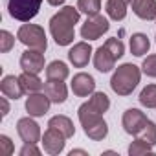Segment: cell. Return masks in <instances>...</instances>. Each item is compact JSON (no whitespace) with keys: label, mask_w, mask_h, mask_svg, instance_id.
I'll return each instance as SVG.
<instances>
[{"label":"cell","mask_w":156,"mask_h":156,"mask_svg":"<svg viewBox=\"0 0 156 156\" xmlns=\"http://www.w3.org/2000/svg\"><path fill=\"white\" fill-rule=\"evenodd\" d=\"M81 20V11L77 6H62L50 19V33L59 46H70L75 39V24Z\"/></svg>","instance_id":"cell-1"},{"label":"cell","mask_w":156,"mask_h":156,"mask_svg":"<svg viewBox=\"0 0 156 156\" xmlns=\"http://www.w3.org/2000/svg\"><path fill=\"white\" fill-rule=\"evenodd\" d=\"M141 79V68L132 62H125L118 66L110 77V88L118 96H130Z\"/></svg>","instance_id":"cell-2"},{"label":"cell","mask_w":156,"mask_h":156,"mask_svg":"<svg viewBox=\"0 0 156 156\" xmlns=\"http://www.w3.org/2000/svg\"><path fill=\"white\" fill-rule=\"evenodd\" d=\"M17 39H19V42H22L26 48H31V50L46 51V48H48L46 31H44V28L39 26V24L24 22V24L19 28V31H17Z\"/></svg>","instance_id":"cell-3"},{"label":"cell","mask_w":156,"mask_h":156,"mask_svg":"<svg viewBox=\"0 0 156 156\" xmlns=\"http://www.w3.org/2000/svg\"><path fill=\"white\" fill-rule=\"evenodd\" d=\"M42 0H8L9 17L19 22H30L41 11Z\"/></svg>","instance_id":"cell-4"},{"label":"cell","mask_w":156,"mask_h":156,"mask_svg":"<svg viewBox=\"0 0 156 156\" xmlns=\"http://www.w3.org/2000/svg\"><path fill=\"white\" fill-rule=\"evenodd\" d=\"M110 30V22L107 17H103L101 13L99 15H94V17H87L85 24L81 26V37L85 41H98L99 37H103L107 31Z\"/></svg>","instance_id":"cell-5"},{"label":"cell","mask_w":156,"mask_h":156,"mask_svg":"<svg viewBox=\"0 0 156 156\" xmlns=\"http://www.w3.org/2000/svg\"><path fill=\"white\" fill-rule=\"evenodd\" d=\"M17 132L20 136V140L24 143H39L42 140V132H41V127L39 123L33 119V116H26V118H20L17 121Z\"/></svg>","instance_id":"cell-6"},{"label":"cell","mask_w":156,"mask_h":156,"mask_svg":"<svg viewBox=\"0 0 156 156\" xmlns=\"http://www.w3.org/2000/svg\"><path fill=\"white\" fill-rule=\"evenodd\" d=\"M66 140H68V138H66L62 132H59V130L53 129V127H48V129L44 130V134H42L41 143H42L44 152H48V154H51V156H57V154H61V152L64 151Z\"/></svg>","instance_id":"cell-7"},{"label":"cell","mask_w":156,"mask_h":156,"mask_svg":"<svg viewBox=\"0 0 156 156\" xmlns=\"http://www.w3.org/2000/svg\"><path fill=\"white\" fill-rule=\"evenodd\" d=\"M147 123V116L145 112H141L140 108H129L123 112V118H121V125H123V130L130 136H138L141 132V129L145 127Z\"/></svg>","instance_id":"cell-8"},{"label":"cell","mask_w":156,"mask_h":156,"mask_svg":"<svg viewBox=\"0 0 156 156\" xmlns=\"http://www.w3.org/2000/svg\"><path fill=\"white\" fill-rule=\"evenodd\" d=\"M70 88H72L73 96H77V98H88L96 92V79L87 72H79L72 77Z\"/></svg>","instance_id":"cell-9"},{"label":"cell","mask_w":156,"mask_h":156,"mask_svg":"<svg viewBox=\"0 0 156 156\" xmlns=\"http://www.w3.org/2000/svg\"><path fill=\"white\" fill-rule=\"evenodd\" d=\"M92 53H94V50H92L90 42H88V41H81V42H75V44L70 48V51H68V61L73 64V68H85V66L90 62Z\"/></svg>","instance_id":"cell-10"},{"label":"cell","mask_w":156,"mask_h":156,"mask_svg":"<svg viewBox=\"0 0 156 156\" xmlns=\"http://www.w3.org/2000/svg\"><path fill=\"white\" fill-rule=\"evenodd\" d=\"M20 68H22V72H31V73H41L42 70H46L44 51L28 48L20 55Z\"/></svg>","instance_id":"cell-11"},{"label":"cell","mask_w":156,"mask_h":156,"mask_svg":"<svg viewBox=\"0 0 156 156\" xmlns=\"http://www.w3.org/2000/svg\"><path fill=\"white\" fill-rule=\"evenodd\" d=\"M51 107V99L46 96V92H35V94H28L26 99V112L33 118H42L44 114H48Z\"/></svg>","instance_id":"cell-12"},{"label":"cell","mask_w":156,"mask_h":156,"mask_svg":"<svg viewBox=\"0 0 156 156\" xmlns=\"http://www.w3.org/2000/svg\"><path fill=\"white\" fill-rule=\"evenodd\" d=\"M0 92H2V96L9 98V99H20L26 92L20 85V79L17 75H4L2 81H0Z\"/></svg>","instance_id":"cell-13"},{"label":"cell","mask_w":156,"mask_h":156,"mask_svg":"<svg viewBox=\"0 0 156 156\" xmlns=\"http://www.w3.org/2000/svg\"><path fill=\"white\" fill-rule=\"evenodd\" d=\"M44 92L55 105H62L68 98V88L64 81H57V79H48L44 83Z\"/></svg>","instance_id":"cell-14"},{"label":"cell","mask_w":156,"mask_h":156,"mask_svg":"<svg viewBox=\"0 0 156 156\" xmlns=\"http://www.w3.org/2000/svg\"><path fill=\"white\" fill-rule=\"evenodd\" d=\"M132 13L141 20H156V0H130Z\"/></svg>","instance_id":"cell-15"},{"label":"cell","mask_w":156,"mask_h":156,"mask_svg":"<svg viewBox=\"0 0 156 156\" xmlns=\"http://www.w3.org/2000/svg\"><path fill=\"white\" fill-rule=\"evenodd\" d=\"M94 66L98 72L101 73H107V72H112V68L116 66V59L112 57V53L105 48V46H99L96 51H94Z\"/></svg>","instance_id":"cell-16"},{"label":"cell","mask_w":156,"mask_h":156,"mask_svg":"<svg viewBox=\"0 0 156 156\" xmlns=\"http://www.w3.org/2000/svg\"><path fill=\"white\" fill-rule=\"evenodd\" d=\"M130 4V0H107L105 4V11H107V17L110 20H123L127 17V6Z\"/></svg>","instance_id":"cell-17"},{"label":"cell","mask_w":156,"mask_h":156,"mask_svg":"<svg viewBox=\"0 0 156 156\" xmlns=\"http://www.w3.org/2000/svg\"><path fill=\"white\" fill-rule=\"evenodd\" d=\"M20 79V85L24 88L26 94H35V92H41L44 88V83L42 79L39 77V73H31V72H22L19 75Z\"/></svg>","instance_id":"cell-18"},{"label":"cell","mask_w":156,"mask_h":156,"mask_svg":"<svg viewBox=\"0 0 156 156\" xmlns=\"http://www.w3.org/2000/svg\"><path fill=\"white\" fill-rule=\"evenodd\" d=\"M129 46H130V53L136 55V57H143L145 53H149V48H151V41L145 33H132L130 35V41H129Z\"/></svg>","instance_id":"cell-19"},{"label":"cell","mask_w":156,"mask_h":156,"mask_svg":"<svg viewBox=\"0 0 156 156\" xmlns=\"http://www.w3.org/2000/svg\"><path fill=\"white\" fill-rule=\"evenodd\" d=\"M48 127H53V129H57V130H59V132H62L66 138H72V136L75 134V127H73L72 119H70L68 116H62V114H57V116L50 118V121H48Z\"/></svg>","instance_id":"cell-20"},{"label":"cell","mask_w":156,"mask_h":156,"mask_svg":"<svg viewBox=\"0 0 156 156\" xmlns=\"http://www.w3.org/2000/svg\"><path fill=\"white\" fill-rule=\"evenodd\" d=\"M70 75V68L66 62L62 61H51L46 66V79H57V81H64Z\"/></svg>","instance_id":"cell-21"},{"label":"cell","mask_w":156,"mask_h":156,"mask_svg":"<svg viewBox=\"0 0 156 156\" xmlns=\"http://www.w3.org/2000/svg\"><path fill=\"white\" fill-rule=\"evenodd\" d=\"M88 105H90L96 112L105 114V112L110 108V99H108V96H107L105 92H94V94L90 96V99H88Z\"/></svg>","instance_id":"cell-22"},{"label":"cell","mask_w":156,"mask_h":156,"mask_svg":"<svg viewBox=\"0 0 156 156\" xmlns=\"http://www.w3.org/2000/svg\"><path fill=\"white\" fill-rule=\"evenodd\" d=\"M140 103L145 108H156V85H147L141 92H140Z\"/></svg>","instance_id":"cell-23"},{"label":"cell","mask_w":156,"mask_h":156,"mask_svg":"<svg viewBox=\"0 0 156 156\" xmlns=\"http://www.w3.org/2000/svg\"><path fill=\"white\" fill-rule=\"evenodd\" d=\"M77 9L85 13L87 17L99 15L101 11V0H77Z\"/></svg>","instance_id":"cell-24"},{"label":"cell","mask_w":156,"mask_h":156,"mask_svg":"<svg viewBox=\"0 0 156 156\" xmlns=\"http://www.w3.org/2000/svg\"><path fill=\"white\" fill-rule=\"evenodd\" d=\"M152 147H154V145H151L149 141H145V140H141L140 136H136V140L129 145V154H130V156H143V154L152 152Z\"/></svg>","instance_id":"cell-25"},{"label":"cell","mask_w":156,"mask_h":156,"mask_svg":"<svg viewBox=\"0 0 156 156\" xmlns=\"http://www.w3.org/2000/svg\"><path fill=\"white\" fill-rule=\"evenodd\" d=\"M103 46L112 53V57H114L116 61H118V59H121V57L125 55V44H123L118 37H110V39H107Z\"/></svg>","instance_id":"cell-26"},{"label":"cell","mask_w":156,"mask_h":156,"mask_svg":"<svg viewBox=\"0 0 156 156\" xmlns=\"http://www.w3.org/2000/svg\"><path fill=\"white\" fill-rule=\"evenodd\" d=\"M138 136H140L141 140L149 141L151 145H156V123H154V121H151V119H147L145 127L141 129V132H140Z\"/></svg>","instance_id":"cell-27"},{"label":"cell","mask_w":156,"mask_h":156,"mask_svg":"<svg viewBox=\"0 0 156 156\" xmlns=\"http://www.w3.org/2000/svg\"><path fill=\"white\" fill-rule=\"evenodd\" d=\"M13 46H15V35L8 30H2L0 31V51L8 53Z\"/></svg>","instance_id":"cell-28"},{"label":"cell","mask_w":156,"mask_h":156,"mask_svg":"<svg viewBox=\"0 0 156 156\" xmlns=\"http://www.w3.org/2000/svg\"><path fill=\"white\" fill-rule=\"evenodd\" d=\"M141 72L147 75V77H154L156 79V53L152 55H147L141 62Z\"/></svg>","instance_id":"cell-29"},{"label":"cell","mask_w":156,"mask_h":156,"mask_svg":"<svg viewBox=\"0 0 156 156\" xmlns=\"http://www.w3.org/2000/svg\"><path fill=\"white\" fill-rule=\"evenodd\" d=\"M0 152L6 154V156H11L15 152V145H13L11 138L6 134H0Z\"/></svg>","instance_id":"cell-30"},{"label":"cell","mask_w":156,"mask_h":156,"mask_svg":"<svg viewBox=\"0 0 156 156\" xmlns=\"http://www.w3.org/2000/svg\"><path fill=\"white\" fill-rule=\"evenodd\" d=\"M41 152L42 151L37 147V143H24L19 151L20 156H41Z\"/></svg>","instance_id":"cell-31"},{"label":"cell","mask_w":156,"mask_h":156,"mask_svg":"<svg viewBox=\"0 0 156 156\" xmlns=\"http://www.w3.org/2000/svg\"><path fill=\"white\" fill-rule=\"evenodd\" d=\"M9 98H6V96H2L0 98V107H2V114H0V118H6L8 114H9V101H8Z\"/></svg>","instance_id":"cell-32"},{"label":"cell","mask_w":156,"mask_h":156,"mask_svg":"<svg viewBox=\"0 0 156 156\" xmlns=\"http://www.w3.org/2000/svg\"><path fill=\"white\" fill-rule=\"evenodd\" d=\"M46 2L50 4V6H53V8H59V6H62L66 0H46Z\"/></svg>","instance_id":"cell-33"},{"label":"cell","mask_w":156,"mask_h":156,"mask_svg":"<svg viewBox=\"0 0 156 156\" xmlns=\"http://www.w3.org/2000/svg\"><path fill=\"white\" fill-rule=\"evenodd\" d=\"M75 154H83V156H88V152H87V151H83V149H73V151H70V156H75Z\"/></svg>","instance_id":"cell-34"},{"label":"cell","mask_w":156,"mask_h":156,"mask_svg":"<svg viewBox=\"0 0 156 156\" xmlns=\"http://www.w3.org/2000/svg\"><path fill=\"white\" fill-rule=\"evenodd\" d=\"M154 39H156V37H154Z\"/></svg>","instance_id":"cell-35"}]
</instances>
